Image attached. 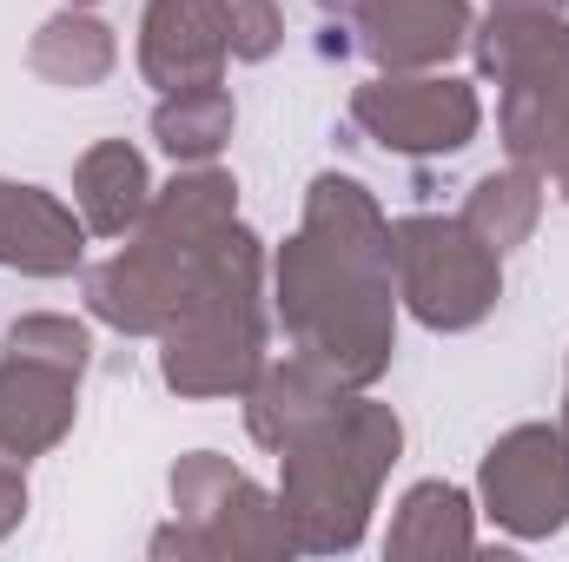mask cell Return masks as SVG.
I'll return each mask as SVG.
<instances>
[{
    "label": "cell",
    "mask_w": 569,
    "mask_h": 562,
    "mask_svg": "<svg viewBox=\"0 0 569 562\" xmlns=\"http://www.w3.org/2000/svg\"><path fill=\"white\" fill-rule=\"evenodd\" d=\"M543 172H530V165H503V172H483L470 192H463V225L490 245V252H517V245H530V232H537V219H543Z\"/></svg>",
    "instance_id": "cell-20"
},
{
    "label": "cell",
    "mask_w": 569,
    "mask_h": 562,
    "mask_svg": "<svg viewBox=\"0 0 569 562\" xmlns=\"http://www.w3.org/2000/svg\"><path fill=\"white\" fill-rule=\"evenodd\" d=\"M199 265H206V252H179L146 232H127V245L87 272V311L100 324H113L120 338H159L186 311Z\"/></svg>",
    "instance_id": "cell-8"
},
{
    "label": "cell",
    "mask_w": 569,
    "mask_h": 562,
    "mask_svg": "<svg viewBox=\"0 0 569 562\" xmlns=\"http://www.w3.org/2000/svg\"><path fill=\"white\" fill-rule=\"evenodd\" d=\"M569 0H490V13H563Z\"/></svg>",
    "instance_id": "cell-24"
},
{
    "label": "cell",
    "mask_w": 569,
    "mask_h": 562,
    "mask_svg": "<svg viewBox=\"0 0 569 562\" xmlns=\"http://www.w3.org/2000/svg\"><path fill=\"white\" fill-rule=\"evenodd\" d=\"M351 127L398 159H450L477 140L483 100L450 73H378L351 93Z\"/></svg>",
    "instance_id": "cell-7"
},
{
    "label": "cell",
    "mask_w": 569,
    "mask_h": 562,
    "mask_svg": "<svg viewBox=\"0 0 569 562\" xmlns=\"http://www.w3.org/2000/svg\"><path fill=\"white\" fill-rule=\"evenodd\" d=\"M483 516L517 543H550L569 530V423H517L477 463Z\"/></svg>",
    "instance_id": "cell-6"
},
{
    "label": "cell",
    "mask_w": 569,
    "mask_h": 562,
    "mask_svg": "<svg viewBox=\"0 0 569 562\" xmlns=\"http://www.w3.org/2000/svg\"><path fill=\"white\" fill-rule=\"evenodd\" d=\"M391 272L398 304L425 331H477L503 298V252L443 212H405L391 225Z\"/></svg>",
    "instance_id": "cell-4"
},
{
    "label": "cell",
    "mask_w": 569,
    "mask_h": 562,
    "mask_svg": "<svg viewBox=\"0 0 569 562\" xmlns=\"http://www.w3.org/2000/svg\"><path fill=\"white\" fill-rule=\"evenodd\" d=\"M0 351H13V358H33V364H53V371H73V378H87L93 338H87V324H80V318H60V311H27V318H13V324H7Z\"/></svg>",
    "instance_id": "cell-21"
},
{
    "label": "cell",
    "mask_w": 569,
    "mask_h": 562,
    "mask_svg": "<svg viewBox=\"0 0 569 562\" xmlns=\"http://www.w3.org/2000/svg\"><path fill=\"white\" fill-rule=\"evenodd\" d=\"M133 60H140L146 87H159V93L219 80L226 60H232V47H226V0H146Z\"/></svg>",
    "instance_id": "cell-9"
},
{
    "label": "cell",
    "mask_w": 569,
    "mask_h": 562,
    "mask_svg": "<svg viewBox=\"0 0 569 562\" xmlns=\"http://www.w3.org/2000/svg\"><path fill=\"white\" fill-rule=\"evenodd\" d=\"M272 304L298 358L331 371L345 391H371L398 358V272L391 219L371 185L318 172L305 219L272 259Z\"/></svg>",
    "instance_id": "cell-1"
},
{
    "label": "cell",
    "mask_w": 569,
    "mask_h": 562,
    "mask_svg": "<svg viewBox=\"0 0 569 562\" xmlns=\"http://www.w3.org/2000/svg\"><path fill=\"white\" fill-rule=\"evenodd\" d=\"M405 456V423L391 404L351 391L325 423L279 450V510L298 556H351L371 530L378 490Z\"/></svg>",
    "instance_id": "cell-2"
},
{
    "label": "cell",
    "mask_w": 569,
    "mask_h": 562,
    "mask_svg": "<svg viewBox=\"0 0 569 562\" xmlns=\"http://www.w3.org/2000/svg\"><path fill=\"white\" fill-rule=\"evenodd\" d=\"M80 418V378L0 351V456L33 463Z\"/></svg>",
    "instance_id": "cell-12"
},
{
    "label": "cell",
    "mask_w": 569,
    "mask_h": 562,
    "mask_svg": "<svg viewBox=\"0 0 569 562\" xmlns=\"http://www.w3.org/2000/svg\"><path fill=\"white\" fill-rule=\"evenodd\" d=\"M67 7H93V0H67Z\"/></svg>",
    "instance_id": "cell-28"
},
{
    "label": "cell",
    "mask_w": 569,
    "mask_h": 562,
    "mask_svg": "<svg viewBox=\"0 0 569 562\" xmlns=\"http://www.w3.org/2000/svg\"><path fill=\"white\" fill-rule=\"evenodd\" d=\"M152 205V172L133 140H93L73 165V212L93 239H127Z\"/></svg>",
    "instance_id": "cell-14"
},
{
    "label": "cell",
    "mask_w": 569,
    "mask_h": 562,
    "mask_svg": "<svg viewBox=\"0 0 569 562\" xmlns=\"http://www.w3.org/2000/svg\"><path fill=\"white\" fill-rule=\"evenodd\" d=\"M557 192H563V199H569V165H563V172H557Z\"/></svg>",
    "instance_id": "cell-26"
},
{
    "label": "cell",
    "mask_w": 569,
    "mask_h": 562,
    "mask_svg": "<svg viewBox=\"0 0 569 562\" xmlns=\"http://www.w3.org/2000/svg\"><path fill=\"white\" fill-rule=\"evenodd\" d=\"M279 40H284L279 0H226V47H232V60L259 67V60L279 53Z\"/></svg>",
    "instance_id": "cell-22"
},
{
    "label": "cell",
    "mask_w": 569,
    "mask_h": 562,
    "mask_svg": "<svg viewBox=\"0 0 569 562\" xmlns=\"http://www.w3.org/2000/svg\"><path fill=\"white\" fill-rule=\"evenodd\" d=\"M477 550V503L470 490L425 476L398 496L391 530H385V556L391 562H443V556H470Z\"/></svg>",
    "instance_id": "cell-15"
},
{
    "label": "cell",
    "mask_w": 569,
    "mask_h": 562,
    "mask_svg": "<svg viewBox=\"0 0 569 562\" xmlns=\"http://www.w3.org/2000/svg\"><path fill=\"white\" fill-rule=\"evenodd\" d=\"M27 67H33L47 87H73V93H87V87H100V80L120 67V40H113V27H107L100 13H87V7H60V13L40 20V33L27 40Z\"/></svg>",
    "instance_id": "cell-18"
},
{
    "label": "cell",
    "mask_w": 569,
    "mask_h": 562,
    "mask_svg": "<svg viewBox=\"0 0 569 562\" xmlns=\"http://www.w3.org/2000/svg\"><path fill=\"white\" fill-rule=\"evenodd\" d=\"M497 133H503V152H510L517 165L557 179L569 165V73L503 87V100H497Z\"/></svg>",
    "instance_id": "cell-17"
},
{
    "label": "cell",
    "mask_w": 569,
    "mask_h": 562,
    "mask_svg": "<svg viewBox=\"0 0 569 562\" xmlns=\"http://www.w3.org/2000/svg\"><path fill=\"white\" fill-rule=\"evenodd\" d=\"M470 0H365L358 47L378 73H437L470 47Z\"/></svg>",
    "instance_id": "cell-10"
},
{
    "label": "cell",
    "mask_w": 569,
    "mask_h": 562,
    "mask_svg": "<svg viewBox=\"0 0 569 562\" xmlns=\"http://www.w3.org/2000/svg\"><path fill=\"white\" fill-rule=\"evenodd\" d=\"M87 259V219L53 192L0 172V272L20 279H73Z\"/></svg>",
    "instance_id": "cell-11"
},
{
    "label": "cell",
    "mask_w": 569,
    "mask_h": 562,
    "mask_svg": "<svg viewBox=\"0 0 569 562\" xmlns=\"http://www.w3.org/2000/svg\"><path fill=\"white\" fill-rule=\"evenodd\" d=\"M266 371V245L226 225L206 252L186 311L159 331V378L179 398H246Z\"/></svg>",
    "instance_id": "cell-3"
},
{
    "label": "cell",
    "mask_w": 569,
    "mask_h": 562,
    "mask_svg": "<svg viewBox=\"0 0 569 562\" xmlns=\"http://www.w3.org/2000/svg\"><path fill=\"white\" fill-rule=\"evenodd\" d=\"M232 127H239V107H232V93L219 80L179 87V93H166L152 107V140L172 165H212L232 140Z\"/></svg>",
    "instance_id": "cell-19"
},
{
    "label": "cell",
    "mask_w": 569,
    "mask_h": 562,
    "mask_svg": "<svg viewBox=\"0 0 569 562\" xmlns=\"http://www.w3.org/2000/svg\"><path fill=\"white\" fill-rule=\"evenodd\" d=\"M172 490V516L199 536L206 562H284L298 556L291 523L279 510V490H266L259 476H246L232 456L219 450H186L166 476Z\"/></svg>",
    "instance_id": "cell-5"
},
{
    "label": "cell",
    "mask_w": 569,
    "mask_h": 562,
    "mask_svg": "<svg viewBox=\"0 0 569 562\" xmlns=\"http://www.w3.org/2000/svg\"><path fill=\"white\" fill-rule=\"evenodd\" d=\"M20 516H27V463L0 456V543L20 530Z\"/></svg>",
    "instance_id": "cell-23"
},
{
    "label": "cell",
    "mask_w": 569,
    "mask_h": 562,
    "mask_svg": "<svg viewBox=\"0 0 569 562\" xmlns=\"http://www.w3.org/2000/svg\"><path fill=\"white\" fill-rule=\"evenodd\" d=\"M345 398H351V391H345L331 371H318L311 358L291 351V358H266V371L252 378V391H246L239 404H246V430H252V443L279 456L284 443H298L311 423H325Z\"/></svg>",
    "instance_id": "cell-13"
},
{
    "label": "cell",
    "mask_w": 569,
    "mask_h": 562,
    "mask_svg": "<svg viewBox=\"0 0 569 562\" xmlns=\"http://www.w3.org/2000/svg\"><path fill=\"white\" fill-rule=\"evenodd\" d=\"M318 13H331V20H358L365 13V0H311Z\"/></svg>",
    "instance_id": "cell-25"
},
{
    "label": "cell",
    "mask_w": 569,
    "mask_h": 562,
    "mask_svg": "<svg viewBox=\"0 0 569 562\" xmlns=\"http://www.w3.org/2000/svg\"><path fill=\"white\" fill-rule=\"evenodd\" d=\"M563 423H569V384H563Z\"/></svg>",
    "instance_id": "cell-27"
},
{
    "label": "cell",
    "mask_w": 569,
    "mask_h": 562,
    "mask_svg": "<svg viewBox=\"0 0 569 562\" xmlns=\"http://www.w3.org/2000/svg\"><path fill=\"white\" fill-rule=\"evenodd\" d=\"M470 53L477 73L497 87L557 80L569 73V13H490L483 33L470 27Z\"/></svg>",
    "instance_id": "cell-16"
}]
</instances>
